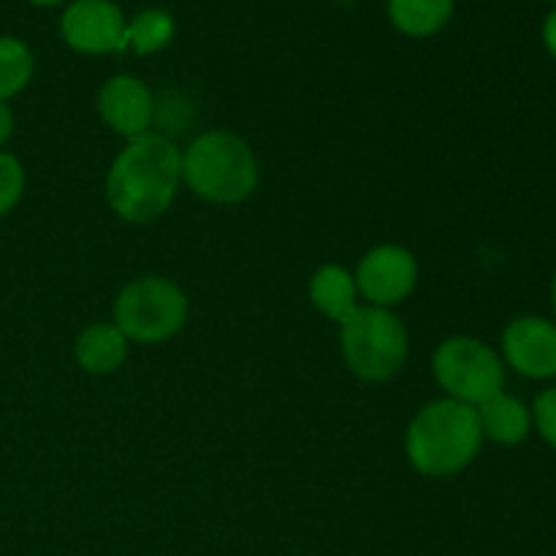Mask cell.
I'll use <instances>...</instances> for the list:
<instances>
[{
    "mask_svg": "<svg viewBox=\"0 0 556 556\" xmlns=\"http://www.w3.org/2000/svg\"><path fill=\"white\" fill-rule=\"evenodd\" d=\"M182 155L161 136H139L114 161L106 179L109 204L134 223L155 220L177 193Z\"/></svg>",
    "mask_w": 556,
    "mask_h": 556,
    "instance_id": "6da1fadb",
    "label": "cell"
},
{
    "mask_svg": "<svg viewBox=\"0 0 556 556\" xmlns=\"http://www.w3.org/2000/svg\"><path fill=\"white\" fill-rule=\"evenodd\" d=\"M483 429L478 410L456 400H440L424 407L407 432L410 462L427 476H454L465 470L481 451Z\"/></svg>",
    "mask_w": 556,
    "mask_h": 556,
    "instance_id": "7a4b0ae2",
    "label": "cell"
},
{
    "mask_svg": "<svg viewBox=\"0 0 556 556\" xmlns=\"http://www.w3.org/2000/svg\"><path fill=\"white\" fill-rule=\"evenodd\" d=\"M182 177L201 199L233 204L253 193L258 166L242 139L226 130L199 136L182 155Z\"/></svg>",
    "mask_w": 556,
    "mask_h": 556,
    "instance_id": "3957f363",
    "label": "cell"
},
{
    "mask_svg": "<svg viewBox=\"0 0 556 556\" xmlns=\"http://www.w3.org/2000/svg\"><path fill=\"white\" fill-rule=\"evenodd\" d=\"M342 353L358 378L386 380L407 356L405 329L389 309L356 307L342 320Z\"/></svg>",
    "mask_w": 556,
    "mask_h": 556,
    "instance_id": "277c9868",
    "label": "cell"
},
{
    "mask_svg": "<svg viewBox=\"0 0 556 556\" xmlns=\"http://www.w3.org/2000/svg\"><path fill=\"white\" fill-rule=\"evenodd\" d=\"M188 315L182 291L161 277H141L125 286L114 304L117 329L139 342H161L177 334Z\"/></svg>",
    "mask_w": 556,
    "mask_h": 556,
    "instance_id": "5b68a950",
    "label": "cell"
},
{
    "mask_svg": "<svg viewBox=\"0 0 556 556\" xmlns=\"http://www.w3.org/2000/svg\"><path fill=\"white\" fill-rule=\"evenodd\" d=\"M434 375L440 386L465 405H481L500 394L505 383V367L497 353L470 337H451L438 348Z\"/></svg>",
    "mask_w": 556,
    "mask_h": 556,
    "instance_id": "8992f818",
    "label": "cell"
},
{
    "mask_svg": "<svg viewBox=\"0 0 556 556\" xmlns=\"http://www.w3.org/2000/svg\"><path fill=\"white\" fill-rule=\"evenodd\" d=\"M125 16L112 0H76L60 20L63 38L85 54H103L123 49Z\"/></svg>",
    "mask_w": 556,
    "mask_h": 556,
    "instance_id": "52a82bcc",
    "label": "cell"
},
{
    "mask_svg": "<svg viewBox=\"0 0 556 556\" xmlns=\"http://www.w3.org/2000/svg\"><path fill=\"white\" fill-rule=\"evenodd\" d=\"M503 351L510 367L532 380L556 378V324L541 315L510 320L503 334Z\"/></svg>",
    "mask_w": 556,
    "mask_h": 556,
    "instance_id": "ba28073f",
    "label": "cell"
},
{
    "mask_svg": "<svg viewBox=\"0 0 556 556\" xmlns=\"http://www.w3.org/2000/svg\"><path fill=\"white\" fill-rule=\"evenodd\" d=\"M418 277L416 258L402 248L372 250L358 266L356 286L369 302L375 304H396L413 291Z\"/></svg>",
    "mask_w": 556,
    "mask_h": 556,
    "instance_id": "9c48e42d",
    "label": "cell"
},
{
    "mask_svg": "<svg viewBox=\"0 0 556 556\" xmlns=\"http://www.w3.org/2000/svg\"><path fill=\"white\" fill-rule=\"evenodd\" d=\"M98 109L117 134L139 139L152 123V96L134 76H114L101 87Z\"/></svg>",
    "mask_w": 556,
    "mask_h": 556,
    "instance_id": "30bf717a",
    "label": "cell"
},
{
    "mask_svg": "<svg viewBox=\"0 0 556 556\" xmlns=\"http://www.w3.org/2000/svg\"><path fill=\"white\" fill-rule=\"evenodd\" d=\"M478 410V421H481L483 434H489L492 440L503 445H516L521 440H527L532 429V410L516 396L500 394L489 396L486 402L476 407Z\"/></svg>",
    "mask_w": 556,
    "mask_h": 556,
    "instance_id": "8fae6325",
    "label": "cell"
},
{
    "mask_svg": "<svg viewBox=\"0 0 556 556\" xmlns=\"http://www.w3.org/2000/svg\"><path fill=\"white\" fill-rule=\"evenodd\" d=\"M125 334L117 326L96 324L85 329L76 340V362L87 369V372H112L125 362Z\"/></svg>",
    "mask_w": 556,
    "mask_h": 556,
    "instance_id": "7c38bea8",
    "label": "cell"
},
{
    "mask_svg": "<svg viewBox=\"0 0 556 556\" xmlns=\"http://www.w3.org/2000/svg\"><path fill=\"white\" fill-rule=\"evenodd\" d=\"M309 296L320 313L342 324L356 309V282L340 266H324L309 282Z\"/></svg>",
    "mask_w": 556,
    "mask_h": 556,
    "instance_id": "4fadbf2b",
    "label": "cell"
},
{
    "mask_svg": "<svg viewBox=\"0 0 556 556\" xmlns=\"http://www.w3.org/2000/svg\"><path fill=\"white\" fill-rule=\"evenodd\" d=\"M454 14V0H389V16L407 36H432Z\"/></svg>",
    "mask_w": 556,
    "mask_h": 556,
    "instance_id": "5bb4252c",
    "label": "cell"
},
{
    "mask_svg": "<svg viewBox=\"0 0 556 556\" xmlns=\"http://www.w3.org/2000/svg\"><path fill=\"white\" fill-rule=\"evenodd\" d=\"M174 36V20L161 9H147L136 14V20L125 27L123 49L134 47L139 54L157 52Z\"/></svg>",
    "mask_w": 556,
    "mask_h": 556,
    "instance_id": "9a60e30c",
    "label": "cell"
},
{
    "mask_svg": "<svg viewBox=\"0 0 556 556\" xmlns=\"http://www.w3.org/2000/svg\"><path fill=\"white\" fill-rule=\"evenodd\" d=\"M33 54L20 38L0 36V101L16 96L30 81Z\"/></svg>",
    "mask_w": 556,
    "mask_h": 556,
    "instance_id": "2e32d148",
    "label": "cell"
},
{
    "mask_svg": "<svg viewBox=\"0 0 556 556\" xmlns=\"http://www.w3.org/2000/svg\"><path fill=\"white\" fill-rule=\"evenodd\" d=\"M22 188H25V172L20 161L0 152V215H5L20 201Z\"/></svg>",
    "mask_w": 556,
    "mask_h": 556,
    "instance_id": "e0dca14e",
    "label": "cell"
},
{
    "mask_svg": "<svg viewBox=\"0 0 556 556\" xmlns=\"http://www.w3.org/2000/svg\"><path fill=\"white\" fill-rule=\"evenodd\" d=\"M532 421H535L541 438L556 451V386L538 396L535 407H532Z\"/></svg>",
    "mask_w": 556,
    "mask_h": 556,
    "instance_id": "ac0fdd59",
    "label": "cell"
},
{
    "mask_svg": "<svg viewBox=\"0 0 556 556\" xmlns=\"http://www.w3.org/2000/svg\"><path fill=\"white\" fill-rule=\"evenodd\" d=\"M543 43H546V49L552 52V58H556V9L546 16V22H543Z\"/></svg>",
    "mask_w": 556,
    "mask_h": 556,
    "instance_id": "d6986e66",
    "label": "cell"
},
{
    "mask_svg": "<svg viewBox=\"0 0 556 556\" xmlns=\"http://www.w3.org/2000/svg\"><path fill=\"white\" fill-rule=\"evenodd\" d=\"M11 130H14V114H11V109L0 101V144L9 141Z\"/></svg>",
    "mask_w": 556,
    "mask_h": 556,
    "instance_id": "ffe728a7",
    "label": "cell"
},
{
    "mask_svg": "<svg viewBox=\"0 0 556 556\" xmlns=\"http://www.w3.org/2000/svg\"><path fill=\"white\" fill-rule=\"evenodd\" d=\"M36 5H54V3H63V0H30Z\"/></svg>",
    "mask_w": 556,
    "mask_h": 556,
    "instance_id": "44dd1931",
    "label": "cell"
},
{
    "mask_svg": "<svg viewBox=\"0 0 556 556\" xmlns=\"http://www.w3.org/2000/svg\"><path fill=\"white\" fill-rule=\"evenodd\" d=\"M552 302H554V315H556V269H554V280H552Z\"/></svg>",
    "mask_w": 556,
    "mask_h": 556,
    "instance_id": "7402d4cb",
    "label": "cell"
},
{
    "mask_svg": "<svg viewBox=\"0 0 556 556\" xmlns=\"http://www.w3.org/2000/svg\"><path fill=\"white\" fill-rule=\"evenodd\" d=\"M554 3H556V0H554Z\"/></svg>",
    "mask_w": 556,
    "mask_h": 556,
    "instance_id": "603a6c76",
    "label": "cell"
}]
</instances>
